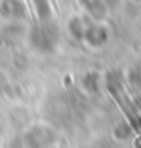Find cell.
<instances>
[{
    "instance_id": "1",
    "label": "cell",
    "mask_w": 141,
    "mask_h": 148,
    "mask_svg": "<svg viewBox=\"0 0 141 148\" xmlns=\"http://www.w3.org/2000/svg\"><path fill=\"white\" fill-rule=\"evenodd\" d=\"M50 148H55V146H50Z\"/></svg>"
}]
</instances>
